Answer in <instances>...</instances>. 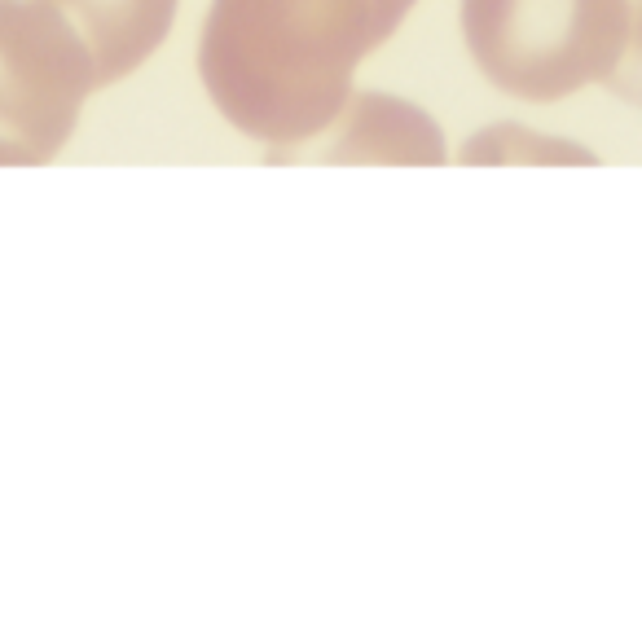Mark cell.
<instances>
[{"label":"cell","mask_w":642,"mask_h":633,"mask_svg":"<svg viewBox=\"0 0 642 633\" xmlns=\"http://www.w3.org/2000/svg\"><path fill=\"white\" fill-rule=\"evenodd\" d=\"M418 0H212L198 80L242 137L273 150L313 141L357 93L361 62Z\"/></svg>","instance_id":"1"},{"label":"cell","mask_w":642,"mask_h":633,"mask_svg":"<svg viewBox=\"0 0 642 633\" xmlns=\"http://www.w3.org/2000/svg\"><path fill=\"white\" fill-rule=\"evenodd\" d=\"M102 88L93 49L44 0H0V168H44Z\"/></svg>","instance_id":"2"},{"label":"cell","mask_w":642,"mask_h":633,"mask_svg":"<svg viewBox=\"0 0 642 633\" xmlns=\"http://www.w3.org/2000/svg\"><path fill=\"white\" fill-rule=\"evenodd\" d=\"M475 66L515 97H559L607 53V0H462Z\"/></svg>","instance_id":"3"},{"label":"cell","mask_w":642,"mask_h":633,"mask_svg":"<svg viewBox=\"0 0 642 633\" xmlns=\"http://www.w3.org/2000/svg\"><path fill=\"white\" fill-rule=\"evenodd\" d=\"M313 141L321 146L308 159L317 163H445V137L431 115L392 93H352Z\"/></svg>","instance_id":"4"},{"label":"cell","mask_w":642,"mask_h":633,"mask_svg":"<svg viewBox=\"0 0 642 633\" xmlns=\"http://www.w3.org/2000/svg\"><path fill=\"white\" fill-rule=\"evenodd\" d=\"M80 31L106 84L128 80L168 40L181 0H44Z\"/></svg>","instance_id":"5"}]
</instances>
